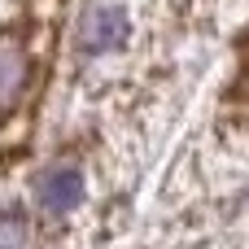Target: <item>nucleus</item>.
Instances as JSON below:
<instances>
[{"instance_id":"f03ea898","label":"nucleus","mask_w":249,"mask_h":249,"mask_svg":"<svg viewBox=\"0 0 249 249\" xmlns=\"http://www.w3.org/2000/svg\"><path fill=\"white\" fill-rule=\"evenodd\" d=\"M127 39V13L118 4H92L79 22V53L96 57V53H109Z\"/></svg>"},{"instance_id":"f257e3e1","label":"nucleus","mask_w":249,"mask_h":249,"mask_svg":"<svg viewBox=\"0 0 249 249\" xmlns=\"http://www.w3.org/2000/svg\"><path fill=\"white\" fill-rule=\"evenodd\" d=\"M31 88V48L18 31H0V114L18 109Z\"/></svg>"},{"instance_id":"7ed1b4c3","label":"nucleus","mask_w":249,"mask_h":249,"mask_svg":"<svg viewBox=\"0 0 249 249\" xmlns=\"http://www.w3.org/2000/svg\"><path fill=\"white\" fill-rule=\"evenodd\" d=\"M35 201L48 210V214H66L83 201V175L74 166H48L39 179H35Z\"/></svg>"}]
</instances>
